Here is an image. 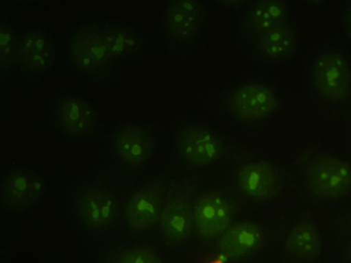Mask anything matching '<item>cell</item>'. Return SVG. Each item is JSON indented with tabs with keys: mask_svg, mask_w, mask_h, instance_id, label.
<instances>
[{
	"mask_svg": "<svg viewBox=\"0 0 351 263\" xmlns=\"http://www.w3.org/2000/svg\"><path fill=\"white\" fill-rule=\"evenodd\" d=\"M237 179L241 189L257 201H268L275 197L282 185L278 168L267 161L252 162L242 166Z\"/></svg>",
	"mask_w": 351,
	"mask_h": 263,
	"instance_id": "7",
	"label": "cell"
},
{
	"mask_svg": "<svg viewBox=\"0 0 351 263\" xmlns=\"http://www.w3.org/2000/svg\"><path fill=\"white\" fill-rule=\"evenodd\" d=\"M345 258L346 261L351 262V241L346 249Z\"/></svg>",
	"mask_w": 351,
	"mask_h": 263,
	"instance_id": "25",
	"label": "cell"
},
{
	"mask_svg": "<svg viewBox=\"0 0 351 263\" xmlns=\"http://www.w3.org/2000/svg\"><path fill=\"white\" fill-rule=\"evenodd\" d=\"M55 51L51 39L40 30L26 33L20 41L18 60L28 71L41 74L53 64Z\"/></svg>",
	"mask_w": 351,
	"mask_h": 263,
	"instance_id": "11",
	"label": "cell"
},
{
	"mask_svg": "<svg viewBox=\"0 0 351 263\" xmlns=\"http://www.w3.org/2000/svg\"><path fill=\"white\" fill-rule=\"evenodd\" d=\"M114 262L119 263H159L162 260L159 255L149 247H135L114 257Z\"/></svg>",
	"mask_w": 351,
	"mask_h": 263,
	"instance_id": "22",
	"label": "cell"
},
{
	"mask_svg": "<svg viewBox=\"0 0 351 263\" xmlns=\"http://www.w3.org/2000/svg\"><path fill=\"white\" fill-rule=\"evenodd\" d=\"M57 115L63 129L73 136L88 134L97 121L93 107L88 101L76 97L62 99L58 105Z\"/></svg>",
	"mask_w": 351,
	"mask_h": 263,
	"instance_id": "17",
	"label": "cell"
},
{
	"mask_svg": "<svg viewBox=\"0 0 351 263\" xmlns=\"http://www.w3.org/2000/svg\"><path fill=\"white\" fill-rule=\"evenodd\" d=\"M193 214L199 234L204 238H213L221 235L230 226L232 209L221 195L207 193L197 199Z\"/></svg>",
	"mask_w": 351,
	"mask_h": 263,
	"instance_id": "9",
	"label": "cell"
},
{
	"mask_svg": "<svg viewBox=\"0 0 351 263\" xmlns=\"http://www.w3.org/2000/svg\"><path fill=\"white\" fill-rule=\"evenodd\" d=\"M344 18L346 26L350 38H351V1L348 3L346 8Z\"/></svg>",
	"mask_w": 351,
	"mask_h": 263,
	"instance_id": "23",
	"label": "cell"
},
{
	"mask_svg": "<svg viewBox=\"0 0 351 263\" xmlns=\"http://www.w3.org/2000/svg\"><path fill=\"white\" fill-rule=\"evenodd\" d=\"M308 193L322 200H334L351 191V164L332 155L317 156L304 172Z\"/></svg>",
	"mask_w": 351,
	"mask_h": 263,
	"instance_id": "1",
	"label": "cell"
},
{
	"mask_svg": "<svg viewBox=\"0 0 351 263\" xmlns=\"http://www.w3.org/2000/svg\"><path fill=\"white\" fill-rule=\"evenodd\" d=\"M254 38L259 53L271 60L286 59L291 56L297 48L295 32L288 24L271 29Z\"/></svg>",
	"mask_w": 351,
	"mask_h": 263,
	"instance_id": "19",
	"label": "cell"
},
{
	"mask_svg": "<svg viewBox=\"0 0 351 263\" xmlns=\"http://www.w3.org/2000/svg\"><path fill=\"white\" fill-rule=\"evenodd\" d=\"M312 80L317 92L330 103L345 101L350 96L351 68L339 53L325 52L316 59Z\"/></svg>",
	"mask_w": 351,
	"mask_h": 263,
	"instance_id": "2",
	"label": "cell"
},
{
	"mask_svg": "<svg viewBox=\"0 0 351 263\" xmlns=\"http://www.w3.org/2000/svg\"><path fill=\"white\" fill-rule=\"evenodd\" d=\"M78 208L83 221L93 229L111 224L118 212L115 197L102 189H92L84 193L79 200Z\"/></svg>",
	"mask_w": 351,
	"mask_h": 263,
	"instance_id": "15",
	"label": "cell"
},
{
	"mask_svg": "<svg viewBox=\"0 0 351 263\" xmlns=\"http://www.w3.org/2000/svg\"><path fill=\"white\" fill-rule=\"evenodd\" d=\"M178 147L182 157L195 166L212 163L222 151L219 138L208 129L199 125L184 129L178 136Z\"/></svg>",
	"mask_w": 351,
	"mask_h": 263,
	"instance_id": "10",
	"label": "cell"
},
{
	"mask_svg": "<svg viewBox=\"0 0 351 263\" xmlns=\"http://www.w3.org/2000/svg\"><path fill=\"white\" fill-rule=\"evenodd\" d=\"M162 188L158 181L149 182L136 191L128 199L124 210L130 229L140 232L152 227L161 213Z\"/></svg>",
	"mask_w": 351,
	"mask_h": 263,
	"instance_id": "5",
	"label": "cell"
},
{
	"mask_svg": "<svg viewBox=\"0 0 351 263\" xmlns=\"http://www.w3.org/2000/svg\"><path fill=\"white\" fill-rule=\"evenodd\" d=\"M232 113L243 121H256L268 116L279 105V101L269 87L250 83L237 88L228 99Z\"/></svg>",
	"mask_w": 351,
	"mask_h": 263,
	"instance_id": "4",
	"label": "cell"
},
{
	"mask_svg": "<svg viewBox=\"0 0 351 263\" xmlns=\"http://www.w3.org/2000/svg\"><path fill=\"white\" fill-rule=\"evenodd\" d=\"M348 224L351 227V212L348 214L347 217Z\"/></svg>",
	"mask_w": 351,
	"mask_h": 263,
	"instance_id": "27",
	"label": "cell"
},
{
	"mask_svg": "<svg viewBox=\"0 0 351 263\" xmlns=\"http://www.w3.org/2000/svg\"><path fill=\"white\" fill-rule=\"evenodd\" d=\"M103 30L114 58L129 56L139 49L141 40L132 29L110 25Z\"/></svg>",
	"mask_w": 351,
	"mask_h": 263,
	"instance_id": "20",
	"label": "cell"
},
{
	"mask_svg": "<svg viewBox=\"0 0 351 263\" xmlns=\"http://www.w3.org/2000/svg\"><path fill=\"white\" fill-rule=\"evenodd\" d=\"M221 4L228 7H234L241 4L245 0H217Z\"/></svg>",
	"mask_w": 351,
	"mask_h": 263,
	"instance_id": "24",
	"label": "cell"
},
{
	"mask_svg": "<svg viewBox=\"0 0 351 263\" xmlns=\"http://www.w3.org/2000/svg\"><path fill=\"white\" fill-rule=\"evenodd\" d=\"M204 16L199 0H169L165 10V26L171 38L186 42L198 34Z\"/></svg>",
	"mask_w": 351,
	"mask_h": 263,
	"instance_id": "8",
	"label": "cell"
},
{
	"mask_svg": "<svg viewBox=\"0 0 351 263\" xmlns=\"http://www.w3.org/2000/svg\"><path fill=\"white\" fill-rule=\"evenodd\" d=\"M264 240L261 227L251 222H241L229 226L220 236L218 246L226 258L245 256L258 249Z\"/></svg>",
	"mask_w": 351,
	"mask_h": 263,
	"instance_id": "13",
	"label": "cell"
},
{
	"mask_svg": "<svg viewBox=\"0 0 351 263\" xmlns=\"http://www.w3.org/2000/svg\"><path fill=\"white\" fill-rule=\"evenodd\" d=\"M285 249L290 256L303 262L319 258L322 238L311 216L305 215L291 229L285 240Z\"/></svg>",
	"mask_w": 351,
	"mask_h": 263,
	"instance_id": "12",
	"label": "cell"
},
{
	"mask_svg": "<svg viewBox=\"0 0 351 263\" xmlns=\"http://www.w3.org/2000/svg\"><path fill=\"white\" fill-rule=\"evenodd\" d=\"M159 220L163 238L173 245L189 237L194 223L193 211L188 203L181 199H173L167 203Z\"/></svg>",
	"mask_w": 351,
	"mask_h": 263,
	"instance_id": "16",
	"label": "cell"
},
{
	"mask_svg": "<svg viewBox=\"0 0 351 263\" xmlns=\"http://www.w3.org/2000/svg\"><path fill=\"white\" fill-rule=\"evenodd\" d=\"M307 3L313 5H319L325 2L326 0H304Z\"/></svg>",
	"mask_w": 351,
	"mask_h": 263,
	"instance_id": "26",
	"label": "cell"
},
{
	"mask_svg": "<svg viewBox=\"0 0 351 263\" xmlns=\"http://www.w3.org/2000/svg\"><path fill=\"white\" fill-rule=\"evenodd\" d=\"M289 8L284 0H258L247 11L243 28L256 38L271 29L287 24Z\"/></svg>",
	"mask_w": 351,
	"mask_h": 263,
	"instance_id": "14",
	"label": "cell"
},
{
	"mask_svg": "<svg viewBox=\"0 0 351 263\" xmlns=\"http://www.w3.org/2000/svg\"><path fill=\"white\" fill-rule=\"evenodd\" d=\"M44 184L40 177L26 168H16L5 177L1 190V201L11 210L28 208L41 196Z\"/></svg>",
	"mask_w": 351,
	"mask_h": 263,
	"instance_id": "6",
	"label": "cell"
},
{
	"mask_svg": "<svg viewBox=\"0 0 351 263\" xmlns=\"http://www.w3.org/2000/svg\"><path fill=\"white\" fill-rule=\"evenodd\" d=\"M73 63L80 70L93 73L114 59L104 33L97 25H84L73 34L69 45Z\"/></svg>",
	"mask_w": 351,
	"mask_h": 263,
	"instance_id": "3",
	"label": "cell"
},
{
	"mask_svg": "<svg viewBox=\"0 0 351 263\" xmlns=\"http://www.w3.org/2000/svg\"><path fill=\"white\" fill-rule=\"evenodd\" d=\"M116 150L120 157L133 165H138L151 155L154 142L150 134L138 125L121 128L115 138Z\"/></svg>",
	"mask_w": 351,
	"mask_h": 263,
	"instance_id": "18",
	"label": "cell"
},
{
	"mask_svg": "<svg viewBox=\"0 0 351 263\" xmlns=\"http://www.w3.org/2000/svg\"><path fill=\"white\" fill-rule=\"evenodd\" d=\"M18 1H23V2H32V1H38V0H18Z\"/></svg>",
	"mask_w": 351,
	"mask_h": 263,
	"instance_id": "28",
	"label": "cell"
},
{
	"mask_svg": "<svg viewBox=\"0 0 351 263\" xmlns=\"http://www.w3.org/2000/svg\"><path fill=\"white\" fill-rule=\"evenodd\" d=\"M20 42L12 29L5 24L0 26V67L3 71L18 60Z\"/></svg>",
	"mask_w": 351,
	"mask_h": 263,
	"instance_id": "21",
	"label": "cell"
}]
</instances>
